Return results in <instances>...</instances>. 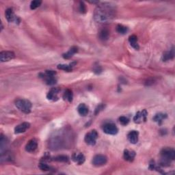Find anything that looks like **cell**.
I'll list each match as a JSON object with an SVG mask.
<instances>
[{
	"instance_id": "obj_1",
	"label": "cell",
	"mask_w": 175,
	"mask_h": 175,
	"mask_svg": "<svg viewBox=\"0 0 175 175\" xmlns=\"http://www.w3.org/2000/svg\"><path fill=\"white\" fill-rule=\"evenodd\" d=\"M115 14L116 8L114 5L107 2L101 3L96 8L94 13V19L98 23H107L114 18Z\"/></svg>"
},
{
	"instance_id": "obj_2",
	"label": "cell",
	"mask_w": 175,
	"mask_h": 175,
	"mask_svg": "<svg viewBox=\"0 0 175 175\" xmlns=\"http://www.w3.org/2000/svg\"><path fill=\"white\" fill-rule=\"evenodd\" d=\"M161 161L160 165L163 166H169L172 161L175 158V151L173 148H164L160 152Z\"/></svg>"
},
{
	"instance_id": "obj_3",
	"label": "cell",
	"mask_w": 175,
	"mask_h": 175,
	"mask_svg": "<svg viewBox=\"0 0 175 175\" xmlns=\"http://www.w3.org/2000/svg\"><path fill=\"white\" fill-rule=\"evenodd\" d=\"M15 106L19 111L25 114L30 113L32 106L31 102L27 99H17L15 101Z\"/></svg>"
},
{
	"instance_id": "obj_4",
	"label": "cell",
	"mask_w": 175,
	"mask_h": 175,
	"mask_svg": "<svg viewBox=\"0 0 175 175\" xmlns=\"http://www.w3.org/2000/svg\"><path fill=\"white\" fill-rule=\"evenodd\" d=\"M56 75V73L54 71H46L45 74H40V75L43 80H45V83L47 85H54L56 84L57 80L55 77V75Z\"/></svg>"
},
{
	"instance_id": "obj_5",
	"label": "cell",
	"mask_w": 175,
	"mask_h": 175,
	"mask_svg": "<svg viewBox=\"0 0 175 175\" xmlns=\"http://www.w3.org/2000/svg\"><path fill=\"white\" fill-rule=\"evenodd\" d=\"M63 144L62 138H59V136H55L50 139L49 142V147L52 150H58L63 147Z\"/></svg>"
},
{
	"instance_id": "obj_6",
	"label": "cell",
	"mask_w": 175,
	"mask_h": 175,
	"mask_svg": "<svg viewBox=\"0 0 175 175\" xmlns=\"http://www.w3.org/2000/svg\"><path fill=\"white\" fill-rule=\"evenodd\" d=\"M98 138V133L96 130H91L86 133L85 136V142L87 144L94 146Z\"/></svg>"
},
{
	"instance_id": "obj_7",
	"label": "cell",
	"mask_w": 175,
	"mask_h": 175,
	"mask_svg": "<svg viewBox=\"0 0 175 175\" xmlns=\"http://www.w3.org/2000/svg\"><path fill=\"white\" fill-rule=\"evenodd\" d=\"M103 131L104 133L108 134V135H116L118 133V129L115 124L110 122V123H107L104 125Z\"/></svg>"
},
{
	"instance_id": "obj_8",
	"label": "cell",
	"mask_w": 175,
	"mask_h": 175,
	"mask_svg": "<svg viewBox=\"0 0 175 175\" xmlns=\"http://www.w3.org/2000/svg\"><path fill=\"white\" fill-rule=\"evenodd\" d=\"M107 157L103 155H97L94 157V158L92 159L93 165L97 166V167L105 165L107 163Z\"/></svg>"
},
{
	"instance_id": "obj_9",
	"label": "cell",
	"mask_w": 175,
	"mask_h": 175,
	"mask_svg": "<svg viewBox=\"0 0 175 175\" xmlns=\"http://www.w3.org/2000/svg\"><path fill=\"white\" fill-rule=\"evenodd\" d=\"M148 113L146 110H143L141 112H138L136 113V116L133 118V121L136 123H142L143 122H146L147 121Z\"/></svg>"
},
{
	"instance_id": "obj_10",
	"label": "cell",
	"mask_w": 175,
	"mask_h": 175,
	"mask_svg": "<svg viewBox=\"0 0 175 175\" xmlns=\"http://www.w3.org/2000/svg\"><path fill=\"white\" fill-rule=\"evenodd\" d=\"M14 57H15V54L13 51H2L0 54V60H1L2 62H8V61L14 59Z\"/></svg>"
},
{
	"instance_id": "obj_11",
	"label": "cell",
	"mask_w": 175,
	"mask_h": 175,
	"mask_svg": "<svg viewBox=\"0 0 175 175\" xmlns=\"http://www.w3.org/2000/svg\"><path fill=\"white\" fill-rule=\"evenodd\" d=\"M38 148V142L36 140L32 139L25 146V151L29 153H34Z\"/></svg>"
},
{
	"instance_id": "obj_12",
	"label": "cell",
	"mask_w": 175,
	"mask_h": 175,
	"mask_svg": "<svg viewBox=\"0 0 175 175\" xmlns=\"http://www.w3.org/2000/svg\"><path fill=\"white\" fill-rule=\"evenodd\" d=\"M30 127V124L29 123V122H23V123L17 125V126L14 128V133L19 134V133H24Z\"/></svg>"
},
{
	"instance_id": "obj_13",
	"label": "cell",
	"mask_w": 175,
	"mask_h": 175,
	"mask_svg": "<svg viewBox=\"0 0 175 175\" xmlns=\"http://www.w3.org/2000/svg\"><path fill=\"white\" fill-rule=\"evenodd\" d=\"M60 90L57 88H53L50 90V91L48 92L47 95V98L49 100L51 101H57L58 99V94H59Z\"/></svg>"
},
{
	"instance_id": "obj_14",
	"label": "cell",
	"mask_w": 175,
	"mask_h": 175,
	"mask_svg": "<svg viewBox=\"0 0 175 175\" xmlns=\"http://www.w3.org/2000/svg\"><path fill=\"white\" fill-rule=\"evenodd\" d=\"M5 16H6V18L7 19V21L9 23L17 21V19H18V18L14 15V11L13 9H12V8H8V9L6 10Z\"/></svg>"
},
{
	"instance_id": "obj_15",
	"label": "cell",
	"mask_w": 175,
	"mask_h": 175,
	"mask_svg": "<svg viewBox=\"0 0 175 175\" xmlns=\"http://www.w3.org/2000/svg\"><path fill=\"white\" fill-rule=\"evenodd\" d=\"M138 136H139V133L138 132V131H131L129 133H128L127 138L131 144H135L138 142Z\"/></svg>"
},
{
	"instance_id": "obj_16",
	"label": "cell",
	"mask_w": 175,
	"mask_h": 175,
	"mask_svg": "<svg viewBox=\"0 0 175 175\" xmlns=\"http://www.w3.org/2000/svg\"><path fill=\"white\" fill-rule=\"evenodd\" d=\"M73 160L78 165H81L85 162V157L81 153H75L73 155Z\"/></svg>"
},
{
	"instance_id": "obj_17",
	"label": "cell",
	"mask_w": 175,
	"mask_h": 175,
	"mask_svg": "<svg viewBox=\"0 0 175 175\" xmlns=\"http://www.w3.org/2000/svg\"><path fill=\"white\" fill-rule=\"evenodd\" d=\"M136 157V153L133 151L125 150L124 151V159L128 162H133Z\"/></svg>"
},
{
	"instance_id": "obj_18",
	"label": "cell",
	"mask_w": 175,
	"mask_h": 175,
	"mask_svg": "<svg viewBox=\"0 0 175 175\" xmlns=\"http://www.w3.org/2000/svg\"><path fill=\"white\" fill-rule=\"evenodd\" d=\"M174 56V48H173L171 50L166 51L165 53H164V54L162 55V61H164V62H166V61L173 59Z\"/></svg>"
},
{
	"instance_id": "obj_19",
	"label": "cell",
	"mask_w": 175,
	"mask_h": 175,
	"mask_svg": "<svg viewBox=\"0 0 175 175\" xmlns=\"http://www.w3.org/2000/svg\"><path fill=\"white\" fill-rule=\"evenodd\" d=\"M129 41L131 46L133 48L136 49V50H138L140 47L138 43V38H137L136 35H131V36H130L129 38Z\"/></svg>"
},
{
	"instance_id": "obj_20",
	"label": "cell",
	"mask_w": 175,
	"mask_h": 175,
	"mask_svg": "<svg viewBox=\"0 0 175 175\" xmlns=\"http://www.w3.org/2000/svg\"><path fill=\"white\" fill-rule=\"evenodd\" d=\"M77 111H78V113L80 114L81 116H85L88 114L89 110H88V107L85 104L81 103L77 107Z\"/></svg>"
},
{
	"instance_id": "obj_21",
	"label": "cell",
	"mask_w": 175,
	"mask_h": 175,
	"mask_svg": "<svg viewBox=\"0 0 175 175\" xmlns=\"http://www.w3.org/2000/svg\"><path fill=\"white\" fill-rule=\"evenodd\" d=\"M78 51V49L76 47H72L69 49V51L68 52H66V54H64L62 55V57L65 58V59H69L71 57H73Z\"/></svg>"
},
{
	"instance_id": "obj_22",
	"label": "cell",
	"mask_w": 175,
	"mask_h": 175,
	"mask_svg": "<svg viewBox=\"0 0 175 175\" xmlns=\"http://www.w3.org/2000/svg\"><path fill=\"white\" fill-rule=\"evenodd\" d=\"M167 118V114L163 113H159L157 114L154 116L153 121L157 122L159 125H161L163 121Z\"/></svg>"
},
{
	"instance_id": "obj_23",
	"label": "cell",
	"mask_w": 175,
	"mask_h": 175,
	"mask_svg": "<svg viewBox=\"0 0 175 175\" xmlns=\"http://www.w3.org/2000/svg\"><path fill=\"white\" fill-rule=\"evenodd\" d=\"M109 36H110V32L106 28L102 29L100 31V32H99V39L101 40H103V41L108 39Z\"/></svg>"
},
{
	"instance_id": "obj_24",
	"label": "cell",
	"mask_w": 175,
	"mask_h": 175,
	"mask_svg": "<svg viewBox=\"0 0 175 175\" xmlns=\"http://www.w3.org/2000/svg\"><path fill=\"white\" fill-rule=\"evenodd\" d=\"M73 94L71 90L67 89L65 90V93L63 95V99L65 101H67L69 102H71L73 101Z\"/></svg>"
},
{
	"instance_id": "obj_25",
	"label": "cell",
	"mask_w": 175,
	"mask_h": 175,
	"mask_svg": "<svg viewBox=\"0 0 175 175\" xmlns=\"http://www.w3.org/2000/svg\"><path fill=\"white\" fill-rule=\"evenodd\" d=\"M8 145V140L5 136L3 135L1 136V139H0V150H1V154L3 153L5 150L6 147H7Z\"/></svg>"
},
{
	"instance_id": "obj_26",
	"label": "cell",
	"mask_w": 175,
	"mask_h": 175,
	"mask_svg": "<svg viewBox=\"0 0 175 175\" xmlns=\"http://www.w3.org/2000/svg\"><path fill=\"white\" fill-rule=\"evenodd\" d=\"M74 66V65L73 64H71V65H59L58 66V69H60V70H63V71H68L70 72L71 71L73 70V67Z\"/></svg>"
},
{
	"instance_id": "obj_27",
	"label": "cell",
	"mask_w": 175,
	"mask_h": 175,
	"mask_svg": "<svg viewBox=\"0 0 175 175\" xmlns=\"http://www.w3.org/2000/svg\"><path fill=\"white\" fill-rule=\"evenodd\" d=\"M116 31L117 32L121 34H125L128 32V28L126 26L122 25H118L116 27Z\"/></svg>"
},
{
	"instance_id": "obj_28",
	"label": "cell",
	"mask_w": 175,
	"mask_h": 175,
	"mask_svg": "<svg viewBox=\"0 0 175 175\" xmlns=\"http://www.w3.org/2000/svg\"><path fill=\"white\" fill-rule=\"evenodd\" d=\"M39 168L40 170H42L43 171H50L51 170H54V169L51 167H50V166H48L47 164L44 162L40 163V164H39Z\"/></svg>"
},
{
	"instance_id": "obj_29",
	"label": "cell",
	"mask_w": 175,
	"mask_h": 175,
	"mask_svg": "<svg viewBox=\"0 0 175 175\" xmlns=\"http://www.w3.org/2000/svg\"><path fill=\"white\" fill-rule=\"evenodd\" d=\"M54 160L59 162H67L69 161V157L65 155H60L55 157L54 158Z\"/></svg>"
},
{
	"instance_id": "obj_30",
	"label": "cell",
	"mask_w": 175,
	"mask_h": 175,
	"mask_svg": "<svg viewBox=\"0 0 175 175\" xmlns=\"http://www.w3.org/2000/svg\"><path fill=\"white\" fill-rule=\"evenodd\" d=\"M41 1H38V0H35V1H32L30 4V8L32 10H35L37 8H39L40 4H41Z\"/></svg>"
},
{
	"instance_id": "obj_31",
	"label": "cell",
	"mask_w": 175,
	"mask_h": 175,
	"mask_svg": "<svg viewBox=\"0 0 175 175\" xmlns=\"http://www.w3.org/2000/svg\"><path fill=\"white\" fill-rule=\"evenodd\" d=\"M119 122H120V123L122 125H127L129 123V118L125 117V116H121V117L119 118Z\"/></svg>"
},
{
	"instance_id": "obj_32",
	"label": "cell",
	"mask_w": 175,
	"mask_h": 175,
	"mask_svg": "<svg viewBox=\"0 0 175 175\" xmlns=\"http://www.w3.org/2000/svg\"><path fill=\"white\" fill-rule=\"evenodd\" d=\"M79 10L81 13H86V7L84 2L80 3V6H79Z\"/></svg>"
}]
</instances>
